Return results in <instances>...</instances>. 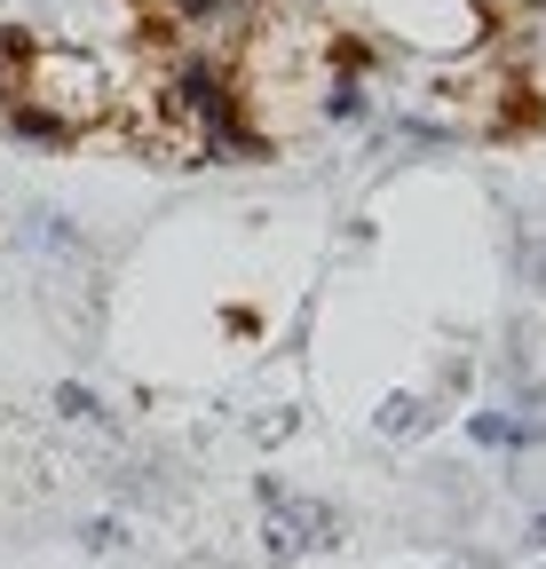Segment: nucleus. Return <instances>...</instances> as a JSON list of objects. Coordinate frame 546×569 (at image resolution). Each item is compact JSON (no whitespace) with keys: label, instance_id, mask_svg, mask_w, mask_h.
I'll list each match as a JSON object with an SVG mask.
<instances>
[{"label":"nucleus","instance_id":"8","mask_svg":"<svg viewBox=\"0 0 546 569\" xmlns=\"http://www.w3.org/2000/svg\"><path fill=\"white\" fill-rule=\"evenodd\" d=\"M261 561H269V569H294V561H301V538H294L278 515H261Z\"/></svg>","mask_w":546,"mask_h":569},{"label":"nucleus","instance_id":"6","mask_svg":"<svg viewBox=\"0 0 546 569\" xmlns=\"http://www.w3.org/2000/svg\"><path fill=\"white\" fill-rule=\"evenodd\" d=\"M0 134H17V142H72V127L48 119V111H40V103H24V96L0 103Z\"/></svg>","mask_w":546,"mask_h":569},{"label":"nucleus","instance_id":"7","mask_svg":"<svg viewBox=\"0 0 546 569\" xmlns=\"http://www.w3.org/2000/svg\"><path fill=\"white\" fill-rule=\"evenodd\" d=\"M56 411H63V419H80V427H111V403H103L88 380H56Z\"/></svg>","mask_w":546,"mask_h":569},{"label":"nucleus","instance_id":"12","mask_svg":"<svg viewBox=\"0 0 546 569\" xmlns=\"http://www.w3.org/2000/svg\"><path fill=\"white\" fill-rule=\"evenodd\" d=\"M523 546H546V507L530 515V538H523Z\"/></svg>","mask_w":546,"mask_h":569},{"label":"nucleus","instance_id":"9","mask_svg":"<svg viewBox=\"0 0 546 569\" xmlns=\"http://www.w3.org/2000/svg\"><path fill=\"white\" fill-rule=\"evenodd\" d=\"M467 443H484V451H515V419H507V411H475V419H467Z\"/></svg>","mask_w":546,"mask_h":569},{"label":"nucleus","instance_id":"11","mask_svg":"<svg viewBox=\"0 0 546 569\" xmlns=\"http://www.w3.org/2000/svg\"><path fill=\"white\" fill-rule=\"evenodd\" d=\"M80 546H88V553H119V546H127V522H119V515H96V522H80Z\"/></svg>","mask_w":546,"mask_h":569},{"label":"nucleus","instance_id":"1","mask_svg":"<svg viewBox=\"0 0 546 569\" xmlns=\"http://www.w3.org/2000/svg\"><path fill=\"white\" fill-rule=\"evenodd\" d=\"M9 96L40 103L48 119H63L80 134V127H96L111 111V63L96 48H80V40H40V48H24V71H17Z\"/></svg>","mask_w":546,"mask_h":569},{"label":"nucleus","instance_id":"10","mask_svg":"<svg viewBox=\"0 0 546 569\" xmlns=\"http://www.w3.org/2000/svg\"><path fill=\"white\" fill-rule=\"evenodd\" d=\"M515 277H523V284H530V293L546 301V230H530V238L515 246Z\"/></svg>","mask_w":546,"mask_h":569},{"label":"nucleus","instance_id":"5","mask_svg":"<svg viewBox=\"0 0 546 569\" xmlns=\"http://www.w3.org/2000/svg\"><path fill=\"white\" fill-rule=\"evenodd\" d=\"M436 419H444V411H436L428 396H413V388H396V396H380V411H373V427H380L388 443H420V436H428Z\"/></svg>","mask_w":546,"mask_h":569},{"label":"nucleus","instance_id":"2","mask_svg":"<svg viewBox=\"0 0 546 569\" xmlns=\"http://www.w3.org/2000/svg\"><path fill=\"white\" fill-rule=\"evenodd\" d=\"M388 40H413V48H467L475 32H484V17H475V0H373Z\"/></svg>","mask_w":546,"mask_h":569},{"label":"nucleus","instance_id":"4","mask_svg":"<svg viewBox=\"0 0 546 569\" xmlns=\"http://www.w3.org/2000/svg\"><path fill=\"white\" fill-rule=\"evenodd\" d=\"M17 246L40 253V261H63V269H80V261H88L80 222H72V213H56V206H24V213H17Z\"/></svg>","mask_w":546,"mask_h":569},{"label":"nucleus","instance_id":"3","mask_svg":"<svg viewBox=\"0 0 546 569\" xmlns=\"http://www.w3.org/2000/svg\"><path fill=\"white\" fill-rule=\"evenodd\" d=\"M254 498H261V515H278L294 538H301V553H332L340 546V507H325V498H301V490H286L278 475H254Z\"/></svg>","mask_w":546,"mask_h":569}]
</instances>
